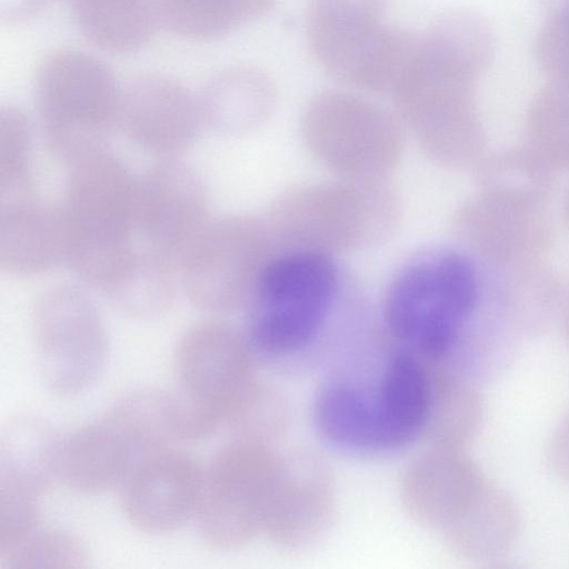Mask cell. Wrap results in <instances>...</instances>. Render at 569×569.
<instances>
[{
	"mask_svg": "<svg viewBox=\"0 0 569 569\" xmlns=\"http://www.w3.org/2000/svg\"><path fill=\"white\" fill-rule=\"evenodd\" d=\"M50 0H0V22L17 26L37 17Z\"/></svg>",
	"mask_w": 569,
	"mask_h": 569,
	"instance_id": "27",
	"label": "cell"
},
{
	"mask_svg": "<svg viewBox=\"0 0 569 569\" xmlns=\"http://www.w3.org/2000/svg\"><path fill=\"white\" fill-rule=\"evenodd\" d=\"M428 361V360H427ZM429 407L422 440L428 447L465 449L482 419L478 391L465 379L428 361Z\"/></svg>",
	"mask_w": 569,
	"mask_h": 569,
	"instance_id": "21",
	"label": "cell"
},
{
	"mask_svg": "<svg viewBox=\"0 0 569 569\" xmlns=\"http://www.w3.org/2000/svg\"><path fill=\"white\" fill-rule=\"evenodd\" d=\"M337 498L335 475L320 453L299 449L282 455L264 537L280 551L310 548L331 528Z\"/></svg>",
	"mask_w": 569,
	"mask_h": 569,
	"instance_id": "12",
	"label": "cell"
},
{
	"mask_svg": "<svg viewBox=\"0 0 569 569\" xmlns=\"http://www.w3.org/2000/svg\"><path fill=\"white\" fill-rule=\"evenodd\" d=\"M489 485L465 449L427 447L405 467L399 495L416 522L439 532L467 512Z\"/></svg>",
	"mask_w": 569,
	"mask_h": 569,
	"instance_id": "15",
	"label": "cell"
},
{
	"mask_svg": "<svg viewBox=\"0 0 569 569\" xmlns=\"http://www.w3.org/2000/svg\"><path fill=\"white\" fill-rule=\"evenodd\" d=\"M32 335L39 380L56 397L83 392L104 369L106 329L81 289L61 284L42 292L32 312Z\"/></svg>",
	"mask_w": 569,
	"mask_h": 569,
	"instance_id": "9",
	"label": "cell"
},
{
	"mask_svg": "<svg viewBox=\"0 0 569 569\" xmlns=\"http://www.w3.org/2000/svg\"><path fill=\"white\" fill-rule=\"evenodd\" d=\"M291 420V409L278 390L261 385L253 400L232 427L234 437L272 445L282 437Z\"/></svg>",
	"mask_w": 569,
	"mask_h": 569,
	"instance_id": "26",
	"label": "cell"
},
{
	"mask_svg": "<svg viewBox=\"0 0 569 569\" xmlns=\"http://www.w3.org/2000/svg\"><path fill=\"white\" fill-rule=\"evenodd\" d=\"M549 460L556 472L569 480V413L553 433Z\"/></svg>",
	"mask_w": 569,
	"mask_h": 569,
	"instance_id": "28",
	"label": "cell"
},
{
	"mask_svg": "<svg viewBox=\"0 0 569 569\" xmlns=\"http://www.w3.org/2000/svg\"><path fill=\"white\" fill-rule=\"evenodd\" d=\"M61 443L40 418L10 419L0 437V489L40 499L60 479Z\"/></svg>",
	"mask_w": 569,
	"mask_h": 569,
	"instance_id": "17",
	"label": "cell"
},
{
	"mask_svg": "<svg viewBox=\"0 0 569 569\" xmlns=\"http://www.w3.org/2000/svg\"><path fill=\"white\" fill-rule=\"evenodd\" d=\"M90 560L86 542L63 529H37L0 558L1 569H82Z\"/></svg>",
	"mask_w": 569,
	"mask_h": 569,
	"instance_id": "23",
	"label": "cell"
},
{
	"mask_svg": "<svg viewBox=\"0 0 569 569\" xmlns=\"http://www.w3.org/2000/svg\"><path fill=\"white\" fill-rule=\"evenodd\" d=\"M202 470L186 452L161 449L129 473L121 506L127 520L149 535H163L182 526L197 509Z\"/></svg>",
	"mask_w": 569,
	"mask_h": 569,
	"instance_id": "14",
	"label": "cell"
},
{
	"mask_svg": "<svg viewBox=\"0 0 569 569\" xmlns=\"http://www.w3.org/2000/svg\"><path fill=\"white\" fill-rule=\"evenodd\" d=\"M202 124L199 97L170 76L144 73L121 88L118 128L148 153L180 154Z\"/></svg>",
	"mask_w": 569,
	"mask_h": 569,
	"instance_id": "13",
	"label": "cell"
},
{
	"mask_svg": "<svg viewBox=\"0 0 569 569\" xmlns=\"http://www.w3.org/2000/svg\"><path fill=\"white\" fill-rule=\"evenodd\" d=\"M82 36L103 52L132 54L143 49L160 23L156 0H69Z\"/></svg>",
	"mask_w": 569,
	"mask_h": 569,
	"instance_id": "19",
	"label": "cell"
},
{
	"mask_svg": "<svg viewBox=\"0 0 569 569\" xmlns=\"http://www.w3.org/2000/svg\"><path fill=\"white\" fill-rule=\"evenodd\" d=\"M313 418L331 445L355 453H387L419 436V407L407 376L385 359L377 377L365 383L333 378L318 390Z\"/></svg>",
	"mask_w": 569,
	"mask_h": 569,
	"instance_id": "7",
	"label": "cell"
},
{
	"mask_svg": "<svg viewBox=\"0 0 569 569\" xmlns=\"http://www.w3.org/2000/svg\"><path fill=\"white\" fill-rule=\"evenodd\" d=\"M180 441L184 410L178 393L134 390L62 440L60 480L81 493L106 492L121 486L140 461Z\"/></svg>",
	"mask_w": 569,
	"mask_h": 569,
	"instance_id": "2",
	"label": "cell"
},
{
	"mask_svg": "<svg viewBox=\"0 0 569 569\" xmlns=\"http://www.w3.org/2000/svg\"><path fill=\"white\" fill-rule=\"evenodd\" d=\"M208 196L188 166L166 159L136 181V256L180 274L181 260L207 223Z\"/></svg>",
	"mask_w": 569,
	"mask_h": 569,
	"instance_id": "10",
	"label": "cell"
},
{
	"mask_svg": "<svg viewBox=\"0 0 569 569\" xmlns=\"http://www.w3.org/2000/svg\"><path fill=\"white\" fill-rule=\"evenodd\" d=\"M385 0H311L308 37L365 29L381 22Z\"/></svg>",
	"mask_w": 569,
	"mask_h": 569,
	"instance_id": "25",
	"label": "cell"
},
{
	"mask_svg": "<svg viewBox=\"0 0 569 569\" xmlns=\"http://www.w3.org/2000/svg\"><path fill=\"white\" fill-rule=\"evenodd\" d=\"M34 92L42 137L57 158L72 164L104 150L119 124L121 88L103 62L76 48L52 50Z\"/></svg>",
	"mask_w": 569,
	"mask_h": 569,
	"instance_id": "3",
	"label": "cell"
},
{
	"mask_svg": "<svg viewBox=\"0 0 569 569\" xmlns=\"http://www.w3.org/2000/svg\"><path fill=\"white\" fill-rule=\"evenodd\" d=\"M32 132L26 113L14 106L0 110V196L36 189Z\"/></svg>",
	"mask_w": 569,
	"mask_h": 569,
	"instance_id": "24",
	"label": "cell"
},
{
	"mask_svg": "<svg viewBox=\"0 0 569 569\" xmlns=\"http://www.w3.org/2000/svg\"><path fill=\"white\" fill-rule=\"evenodd\" d=\"M276 87L257 66L233 64L216 72L206 83L199 103L203 124L217 133H244L271 112Z\"/></svg>",
	"mask_w": 569,
	"mask_h": 569,
	"instance_id": "18",
	"label": "cell"
},
{
	"mask_svg": "<svg viewBox=\"0 0 569 569\" xmlns=\"http://www.w3.org/2000/svg\"><path fill=\"white\" fill-rule=\"evenodd\" d=\"M478 299L472 263L447 252L418 259L392 281L383 317L390 333L423 359L442 362L456 348Z\"/></svg>",
	"mask_w": 569,
	"mask_h": 569,
	"instance_id": "5",
	"label": "cell"
},
{
	"mask_svg": "<svg viewBox=\"0 0 569 569\" xmlns=\"http://www.w3.org/2000/svg\"><path fill=\"white\" fill-rule=\"evenodd\" d=\"M66 201V262L110 297L133 266L136 181L102 150L72 163Z\"/></svg>",
	"mask_w": 569,
	"mask_h": 569,
	"instance_id": "1",
	"label": "cell"
},
{
	"mask_svg": "<svg viewBox=\"0 0 569 569\" xmlns=\"http://www.w3.org/2000/svg\"><path fill=\"white\" fill-rule=\"evenodd\" d=\"M274 0H156L160 23L190 40H213L264 16Z\"/></svg>",
	"mask_w": 569,
	"mask_h": 569,
	"instance_id": "22",
	"label": "cell"
},
{
	"mask_svg": "<svg viewBox=\"0 0 569 569\" xmlns=\"http://www.w3.org/2000/svg\"><path fill=\"white\" fill-rule=\"evenodd\" d=\"M282 455L272 445L234 436L212 455L194 512L209 547L237 550L263 535Z\"/></svg>",
	"mask_w": 569,
	"mask_h": 569,
	"instance_id": "8",
	"label": "cell"
},
{
	"mask_svg": "<svg viewBox=\"0 0 569 569\" xmlns=\"http://www.w3.org/2000/svg\"><path fill=\"white\" fill-rule=\"evenodd\" d=\"M66 261L62 204L37 189L0 197V266L9 274L29 277Z\"/></svg>",
	"mask_w": 569,
	"mask_h": 569,
	"instance_id": "16",
	"label": "cell"
},
{
	"mask_svg": "<svg viewBox=\"0 0 569 569\" xmlns=\"http://www.w3.org/2000/svg\"><path fill=\"white\" fill-rule=\"evenodd\" d=\"M520 523L513 500L490 483L468 511L441 529L439 535L457 556L488 560L515 543Z\"/></svg>",
	"mask_w": 569,
	"mask_h": 569,
	"instance_id": "20",
	"label": "cell"
},
{
	"mask_svg": "<svg viewBox=\"0 0 569 569\" xmlns=\"http://www.w3.org/2000/svg\"><path fill=\"white\" fill-rule=\"evenodd\" d=\"M337 269L322 252H289L266 263L250 293L247 336L257 352L292 356L323 329L335 302Z\"/></svg>",
	"mask_w": 569,
	"mask_h": 569,
	"instance_id": "6",
	"label": "cell"
},
{
	"mask_svg": "<svg viewBox=\"0 0 569 569\" xmlns=\"http://www.w3.org/2000/svg\"><path fill=\"white\" fill-rule=\"evenodd\" d=\"M256 227L238 218L207 221L202 227L180 264V281L193 306L224 312L251 291L260 272Z\"/></svg>",
	"mask_w": 569,
	"mask_h": 569,
	"instance_id": "11",
	"label": "cell"
},
{
	"mask_svg": "<svg viewBox=\"0 0 569 569\" xmlns=\"http://www.w3.org/2000/svg\"><path fill=\"white\" fill-rule=\"evenodd\" d=\"M257 353L247 335L223 321L204 320L184 332L173 367L190 441L233 425L246 411L262 385Z\"/></svg>",
	"mask_w": 569,
	"mask_h": 569,
	"instance_id": "4",
	"label": "cell"
}]
</instances>
